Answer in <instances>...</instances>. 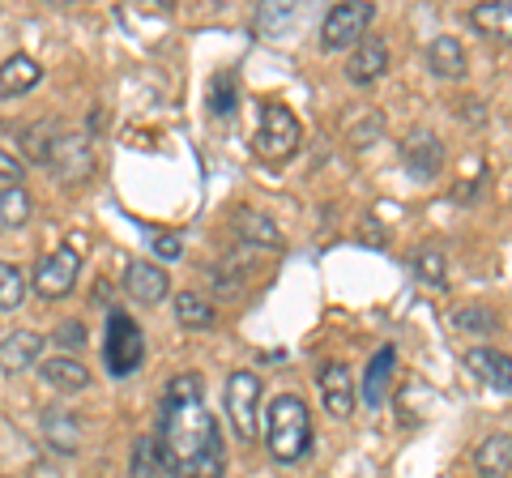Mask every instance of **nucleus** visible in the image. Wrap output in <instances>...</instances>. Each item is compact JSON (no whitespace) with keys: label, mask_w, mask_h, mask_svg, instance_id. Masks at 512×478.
<instances>
[{"label":"nucleus","mask_w":512,"mask_h":478,"mask_svg":"<svg viewBox=\"0 0 512 478\" xmlns=\"http://www.w3.org/2000/svg\"><path fill=\"white\" fill-rule=\"evenodd\" d=\"M316 389L333 419H346V414L355 410V372H350L342 359H329L325 368L316 372Z\"/></svg>","instance_id":"9"},{"label":"nucleus","mask_w":512,"mask_h":478,"mask_svg":"<svg viewBox=\"0 0 512 478\" xmlns=\"http://www.w3.org/2000/svg\"><path fill=\"white\" fill-rule=\"evenodd\" d=\"M13 184H22V163L0 150V188H13Z\"/></svg>","instance_id":"33"},{"label":"nucleus","mask_w":512,"mask_h":478,"mask_svg":"<svg viewBox=\"0 0 512 478\" xmlns=\"http://www.w3.org/2000/svg\"><path fill=\"white\" fill-rule=\"evenodd\" d=\"M128 474L133 478H163L167 466H163V449H158L154 436H137L133 444V461H128Z\"/></svg>","instance_id":"26"},{"label":"nucleus","mask_w":512,"mask_h":478,"mask_svg":"<svg viewBox=\"0 0 512 478\" xmlns=\"http://www.w3.org/2000/svg\"><path fill=\"white\" fill-rule=\"evenodd\" d=\"M163 261H180L184 257V244H180V235H154V244H150Z\"/></svg>","instance_id":"32"},{"label":"nucleus","mask_w":512,"mask_h":478,"mask_svg":"<svg viewBox=\"0 0 512 478\" xmlns=\"http://www.w3.org/2000/svg\"><path fill=\"white\" fill-rule=\"evenodd\" d=\"M376 18V5H363V0H346V5H333L320 22V47L325 52H342V47H355L367 39V26Z\"/></svg>","instance_id":"6"},{"label":"nucleus","mask_w":512,"mask_h":478,"mask_svg":"<svg viewBox=\"0 0 512 478\" xmlns=\"http://www.w3.org/2000/svg\"><path fill=\"white\" fill-rule=\"evenodd\" d=\"M470 26L491 43H512V0H487V5H474Z\"/></svg>","instance_id":"20"},{"label":"nucleus","mask_w":512,"mask_h":478,"mask_svg":"<svg viewBox=\"0 0 512 478\" xmlns=\"http://www.w3.org/2000/svg\"><path fill=\"white\" fill-rule=\"evenodd\" d=\"M158 449L163 466L175 478H222L227 474V449L214 414L201 402V376H175L163 389L158 406Z\"/></svg>","instance_id":"1"},{"label":"nucleus","mask_w":512,"mask_h":478,"mask_svg":"<svg viewBox=\"0 0 512 478\" xmlns=\"http://www.w3.org/2000/svg\"><path fill=\"white\" fill-rule=\"evenodd\" d=\"M402 163H406V171L414 175V180H436V175L444 171V141L431 133V129L406 133V141H402Z\"/></svg>","instance_id":"10"},{"label":"nucleus","mask_w":512,"mask_h":478,"mask_svg":"<svg viewBox=\"0 0 512 478\" xmlns=\"http://www.w3.org/2000/svg\"><path fill=\"white\" fill-rule=\"evenodd\" d=\"M39 380L56 393H82V389H90V368L77 363L73 355H52L39 363Z\"/></svg>","instance_id":"17"},{"label":"nucleus","mask_w":512,"mask_h":478,"mask_svg":"<svg viewBox=\"0 0 512 478\" xmlns=\"http://www.w3.org/2000/svg\"><path fill=\"white\" fill-rule=\"evenodd\" d=\"M210 111L218 120H231L239 111V77L231 69H222L214 82H210Z\"/></svg>","instance_id":"27"},{"label":"nucleus","mask_w":512,"mask_h":478,"mask_svg":"<svg viewBox=\"0 0 512 478\" xmlns=\"http://www.w3.org/2000/svg\"><path fill=\"white\" fill-rule=\"evenodd\" d=\"M30 214H35V201H30V193H26L22 184L0 188V231H18V227H26Z\"/></svg>","instance_id":"25"},{"label":"nucleus","mask_w":512,"mask_h":478,"mask_svg":"<svg viewBox=\"0 0 512 478\" xmlns=\"http://www.w3.org/2000/svg\"><path fill=\"white\" fill-rule=\"evenodd\" d=\"M410 274L419 278L423 286H431V291H440L444 286V252L440 248H419L410 257Z\"/></svg>","instance_id":"29"},{"label":"nucleus","mask_w":512,"mask_h":478,"mask_svg":"<svg viewBox=\"0 0 512 478\" xmlns=\"http://www.w3.org/2000/svg\"><path fill=\"white\" fill-rule=\"evenodd\" d=\"M265 449L278 466H295L312 449V410L299 393H278L265 410Z\"/></svg>","instance_id":"2"},{"label":"nucleus","mask_w":512,"mask_h":478,"mask_svg":"<svg viewBox=\"0 0 512 478\" xmlns=\"http://www.w3.org/2000/svg\"><path fill=\"white\" fill-rule=\"evenodd\" d=\"M278 26H295L291 5H265L261 13H256V30H261V35H278Z\"/></svg>","instance_id":"31"},{"label":"nucleus","mask_w":512,"mask_h":478,"mask_svg":"<svg viewBox=\"0 0 512 478\" xmlns=\"http://www.w3.org/2000/svg\"><path fill=\"white\" fill-rule=\"evenodd\" d=\"M43 436L56 453H77L82 449V419L73 410H43Z\"/></svg>","instance_id":"22"},{"label":"nucleus","mask_w":512,"mask_h":478,"mask_svg":"<svg viewBox=\"0 0 512 478\" xmlns=\"http://www.w3.org/2000/svg\"><path fill=\"white\" fill-rule=\"evenodd\" d=\"M103 359H107V372L124 380L133 376L141 363H146V333H141V325L133 321L128 312H111L107 316V346H103Z\"/></svg>","instance_id":"4"},{"label":"nucleus","mask_w":512,"mask_h":478,"mask_svg":"<svg viewBox=\"0 0 512 478\" xmlns=\"http://www.w3.org/2000/svg\"><path fill=\"white\" fill-rule=\"evenodd\" d=\"M261 376L256 372H231L227 380V414H231V427H235V436L239 440H256V432H261Z\"/></svg>","instance_id":"7"},{"label":"nucleus","mask_w":512,"mask_h":478,"mask_svg":"<svg viewBox=\"0 0 512 478\" xmlns=\"http://www.w3.org/2000/svg\"><path fill=\"white\" fill-rule=\"evenodd\" d=\"M64 129H60V120H35L30 129H22V150H26V158L30 163H39V167H47L52 163V146H56V137H60Z\"/></svg>","instance_id":"24"},{"label":"nucleus","mask_w":512,"mask_h":478,"mask_svg":"<svg viewBox=\"0 0 512 478\" xmlns=\"http://www.w3.org/2000/svg\"><path fill=\"white\" fill-rule=\"evenodd\" d=\"M47 167H52L60 180H69V184L86 180V175L94 171V146H90V137L77 133V129H64V133L56 137L52 163H47Z\"/></svg>","instance_id":"8"},{"label":"nucleus","mask_w":512,"mask_h":478,"mask_svg":"<svg viewBox=\"0 0 512 478\" xmlns=\"http://www.w3.org/2000/svg\"><path fill=\"white\" fill-rule=\"evenodd\" d=\"M124 291L137 299V304H163V299L171 295V278H167V269L163 265H154V261H124Z\"/></svg>","instance_id":"11"},{"label":"nucleus","mask_w":512,"mask_h":478,"mask_svg":"<svg viewBox=\"0 0 512 478\" xmlns=\"http://www.w3.org/2000/svg\"><path fill=\"white\" fill-rule=\"evenodd\" d=\"M384 73H389V43H384L380 35H367L346 60V77L355 86H372Z\"/></svg>","instance_id":"14"},{"label":"nucleus","mask_w":512,"mask_h":478,"mask_svg":"<svg viewBox=\"0 0 512 478\" xmlns=\"http://www.w3.org/2000/svg\"><path fill=\"white\" fill-rule=\"evenodd\" d=\"M427 65H431V73H436L440 82H457V77H466L470 56H466V47H461V39L440 35V39H431V47H427Z\"/></svg>","instance_id":"19"},{"label":"nucleus","mask_w":512,"mask_h":478,"mask_svg":"<svg viewBox=\"0 0 512 478\" xmlns=\"http://www.w3.org/2000/svg\"><path fill=\"white\" fill-rule=\"evenodd\" d=\"M303 146V124L291 107L282 103H265L261 107V124H256V137H252V150L265 158V163H286L295 158Z\"/></svg>","instance_id":"3"},{"label":"nucleus","mask_w":512,"mask_h":478,"mask_svg":"<svg viewBox=\"0 0 512 478\" xmlns=\"http://www.w3.org/2000/svg\"><path fill=\"white\" fill-rule=\"evenodd\" d=\"M43 355V333L35 329H18V333H9L5 342H0V372L5 376H18L26 368H35Z\"/></svg>","instance_id":"16"},{"label":"nucleus","mask_w":512,"mask_h":478,"mask_svg":"<svg viewBox=\"0 0 512 478\" xmlns=\"http://www.w3.org/2000/svg\"><path fill=\"white\" fill-rule=\"evenodd\" d=\"M453 329L491 333V329H495V312H487V308H457V312H453Z\"/></svg>","instance_id":"30"},{"label":"nucleus","mask_w":512,"mask_h":478,"mask_svg":"<svg viewBox=\"0 0 512 478\" xmlns=\"http://www.w3.org/2000/svg\"><path fill=\"white\" fill-rule=\"evenodd\" d=\"M231 231L244 248H269L278 252L282 248V231L274 218H265L261 210H252V205H239V210L231 214Z\"/></svg>","instance_id":"13"},{"label":"nucleus","mask_w":512,"mask_h":478,"mask_svg":"<svg viewBox=\"0 0 512 478\" xmlns=\"http://www.w3.org/2000/svg\"><path fill=\"white\" fill-rule=\"evenodd\" d=\"M474 470H478V478H508L512 474V436L508 432H491V436L478 440Z\"/></svg>","instance_id":"18"},{"label":"nucleus","mask_w":512,"mask_h":478,"mask_svg":"<svg viewBox=\"0 0 512 478\" xmlns=\"http://www.w3.org/2000/svg\"><path fill=\"white\" fill-rule=\"evenodd\" d=\"M77 278H82V248L77 244H60L47 257H39L35 274H30V286L43 299H69L77 291Z\"/></svg>","instance_id":"5"},{"label":"nucleus","mask_w":512,"mask_h":478,"mask_svg":"<svg viewBox=\"0 0 512 478\" xmlns=\"http://www.w3.org/2000/svg\"><path fill=\"white\" fill-rule=\"evenodd\" d=\"M26 286H30V278L18 265L0 261V312H18L22 299H26Z\"/></svg>","instance_id":"28"},{"label":"nucleus","mask_w":512,"mask_h":478,"mask_svg":"<svg viewBox=\"0 0 512 478\" xmlns=\"http://www.w3.org/2000/svg\"><path fill=\"white\" fill-rule=\"evenodd\" d=\"M56 342H82V329H77V325H64V329H56Z\"/></svg>","instance_id":"34"},{"label":"nucleus","mask_w":512,"mask_h":478,"mask_svg":"<svg viewBox=\"0 0 512 478\" xmlns=\"http://www.w3.org/2000/svg\"><path fill=\"white\" fill-rule=\"evenodd\" d=\"M175 321L184 329H214L218 308H214V299H205L201 291H180L175 295Z\"/></svg>","instance_id":"23"},{"label":"nucleus","mask_w":512,"mask_h":478,"mask_svg":"<svg viewBox=\"0 0 512 478\" xmlns=\"http://www.w3.org/2000/svg\"><path fill=\"white\" fill-rule=\"evenodd\" d=\"M393 372H397V350H393V346H380L376 355H372V363H367L363 380H359V397H363L367 410L384 406V397H389V385H393Z\"/></svg>","instance_id":"15"},{"label":"nucleus","mask_w":512,"mask_h":478,"mask_svg":"<svg viewBox=\"0 0 512 478\" xmlns=\"http://www.w3.org/2000/svg\"><path fill=\"white\" fill-rule=\"evenodd\" d=\"M461 363H466L487 389L512 397V355H504V350H495V346H470L466 355H461Z\"/></svg>","instance_id":"12"},{"label":"nucleus","mask_w":512,"mask_h":478,"mask_svg":"<svg viewBox=\"0 0 512 478\" xmlns=\"http://www.w3.org/2000/svg\"><path fill=\"white\" fill-rule=\"evenodd\" d=\"M43 82V69H39V60H30V56H9L5 65H0V99H22V94H30Z\"/></svg>","instance_id":"21"}]
</instances>
